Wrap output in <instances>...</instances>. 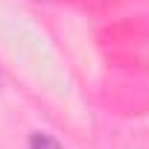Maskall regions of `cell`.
<instances>
[{"mask_svg": "<svg viewBox=\"0 0 149 149\" xmlns=\"http://www.w3.org/2000/svg\"><path fill=\"white\" fill-rule=\"evenodd\" d=\"M29 149H64L58 140H53L50 134H44V132H35L32 137H29Z\"/></svg>", "mask_w": 149, "mask_h": 149, "instance_id": "6da1fadb", "label": "cell"}]
</instances>
